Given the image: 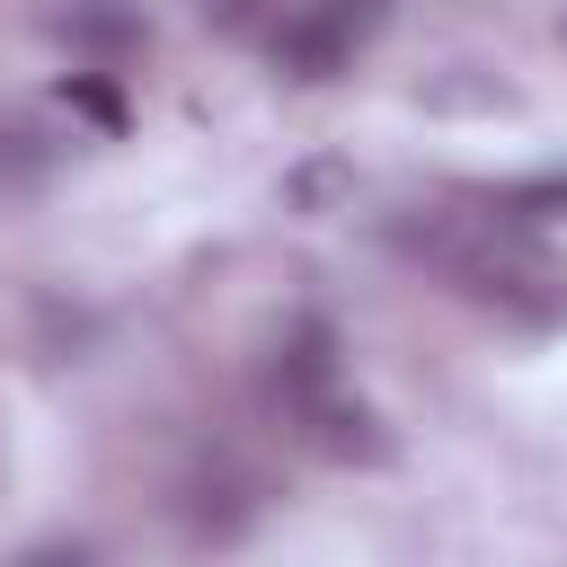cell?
Segmentation results:
<instances>
[{"mask_svg":"<svg viewBox=\"0 0 567 567\" xmlns=\"http://www.w3.org/2000/svg\"><path fill=\"white\" fill-rule=\"evenodd\" d=\"M452 266H461V284H470L487 310H505V319H523V328L567 319V266H558L540 239H478V248L452 257Z\"/></svg>","mask_w":567,"mask_h":567,"instance_id":"cell-1","label":"cell"},{"mask_svg":"<svg viewBox=\"0 0 567 567\" xmlns=\"http://www.w3.org/2000/svg\"><path fill=\"white\" fill-rule=\"evenodd\" d=\"M257 9H266V0H204L213 27H257Z\"/></svg>","mask_w":567,"mask_h":567,"instance_id":"cell-5","label":"cell"},{"mask_svg":"<svg viewBox=\"0 0 567 567\" xmlns=\"http://www.w3.org/2000/svg\"><path fill=\"white\" fill-rule=\"evenodd\" d=\"M62 97H71L80 115H97V124H115V115H124V106H115V89H97V80H71Z\"/></svg>","mask_w":567,"mask_h":567,"instance_id":"cell-4","label":"cell"},{"mask_svg":"<svg viewBox=\"0 0 567 567\" xmlns=\"http://www.w3.org/2000/svg\"><path fill=\"white\" fill-rule=\"evenodd\" d=\"M275 62H284L292 80H337V71L354 62V27H346V18H328L319 0H301V9L275 27Z\"/></svg>","mask_w":567,"mask_h":567,"instance_id":"cell-2","label":"cell"},{"mask_svg":"<svg viewBox=\"0 0 567 567\" xmlns=\"http://www.w3.org/2000/svg\"><path fill=\"white\" fill-rule=\"evenodd\" d=\"M319 9H328V18H346V27H354V35H363V27H372V18H381V9H390V0H319Z\"/></svg>","mask_w":567,"mask_h":567,"instance_id":"cell-6","label":"cell"},{"mask_svg":"<svg viewBox=\"0 0 567 567\" xmlns=\"http://www.w3.org/2000/svg\"><path fill=\"white\" fill-rule=\"evenodd\" d=\"M62 35H71L80 53H97V62H115V53H133V44H142V18H133L124 0H80V9L62 18Z\"/></svg>","mask_w":567,"mask_h":567,"instance_id":"cell-3","label":"cell"}]
</instances>
